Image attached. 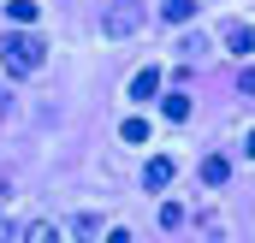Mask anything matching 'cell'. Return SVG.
<instances>
[{
	"label": "cell",
	"instance_id": "7",
	"mask_svg": "<svg viewBox=\"0 0 255 243\" xmlns=\"http://www.w3.org/2000/svg\"><path fill=\"white\" fill-rule=\"evenodd\" d=\"M154 89H160V71H154V65H142V71L130 77V95H136V101H148Z\"/></svg>",
	"mask_w": 255,
	"mask_h": 243
},
{
	"label": "cell",
	"instance_id": "6",
	"mask_svg": "<svg viewBox=\"0 0 255 243\" xmlns=\"http://www.w3.org/2000/svg\"><path fill=\"white\" fill-rule=\"evenodd\" d=\"M226 178H232V160H220V154H208V160H202V184H208V190H220Z\"/></svg>",
	"mask_w": 255,
	"mask_h": 243
},
{
	"label": "cell",
	"instance_id": "2",
	"mask_svg": "<svg viewBox=\"0 0 255 243\" xmlns=\"http://www.w3.org/2000/svg\"><path fill=\"white\" fill-rule=\"evenodd\" d=\"M142 24H148V12H142V6H107V12H101V36H113V42H125V36H136V30H142Z\"/></svg>",
	"mask_w": 255,
	"mask_h": 243
},
{
	"label": "cell",
	"instance_id": "3",
	"mask_svg": "<svg viewBox=\"0 0 255 243\" xmlns=\"http://www.w3.org/2000/svg\"><path fill=\"white\" fill-rule=\"evenodd\" d=\"M101 232H107L101 214H77V220H71V238H77V243H101Z\"/></svg>",
	"mask_w": 255,
	"mask_h": 243
},
{
	"label": "cell",
	"instance_id": "17",
	"mask_svg": "<svg viewBox=\"0 0 255 243\" xmlns=\"http://www.w3.org/2000/svg\"><path fill=\"white\" fill-rule=\"evenodd\" d=\"M0 243H12V226H6V220H0Z\"/></svg>",
	"mask_w": 255,
	"mask_h": 243
},
{
	"label": "cell",
	"instance_id": "11",
	"mask_svg": "<svg viewBox=\"0 0 255 243\" xmlns=\"http://www.w3.org/2000/svg\"><path fill=\"white\" fill-rule=\"evenodd\" d=\"M6 18H12V24H24V30H30V24H36V0H12V6H6Z\"/></svg>",
	"mask_w": 255,
	"mask_h": 243
},
{
	"label": "cell",
	"instance_id": "12",
	"mask_svg": "<svg viewBox=\"0 0 255 243\" xmlns=\"http://www.w3.org/2000/svg\"><path fill=\"white\" fill-rule=\"evenodd\" d=\"M119 136H125V142H148V119H125Z\"/></svg>",
	"mask_w": 255,
	"mask_h": 243
},
{
	"label": "cell",
	"instance_id": "10",
	"mask_svg": "<svg viewBox=\"0 0 255 243\" xmlns=\"http://www.w3.org/2000/svg\"><path fill=\"white\" fill-rule=\"evenodd\" d=\"M24 243H60V226L36 220V226H24Z\"/></svg>",
	"mask_w": 255,
	"mask_h": 243
},
{
	"label": "cell",
	"instance_id": "14",
	"mask_svg": "<svg viewBox=\"0 0 255 243\" xmlns=\"http://www.w3.org/2000/svg\"><path fill=\"white\" fill-rule=\"evenodd\" d=\"M101 243H130V232H125V226H113V232H101Z\"/></svg>",
	"mask_w": 255,
	"mask_h": 243
},
{
	"label": "cell",
	"instance_id": "1",
	"mask_svg": "<svg viewBox=\"0 0 255 243\" xmlns=\"http://www.w3.org/2000/svg\"><path fill=\"white\" fill-rule=\"evenodd\" d=\"M42 54H48V48H42V36H30L24 24L0 36V71H6V77H30V71L42 65Z\"/></svg>",
	"mask_w": 255,
	"mask_h": 243
},
{
	"label": "cell",
	"instance_id": "13",
	"mask_svg": "<svg viewBox=\"0 0 255 243\" xmlns=\"http://www.w3.org/2000/svg\"><path fill=\"white\" fill-rule=\"evenodd\" d=\"M12 190H18V184H12V172H0V208L12 202Z\"/></svg>",
	"mask_w": 255,
	"mask_h": 243
},
{
	"label": "cell",
	"instance_id": "16",
	"mask_svg": "<svg viewBox=\"0 0 255 243\" xmlns=\"http://www.w3.org/2000/svg\"><path fill=\"white\" fill-rule=\"evenodd\" d=\"M244 154H250V160H255V130H250V136H244Z\"/></svg>",
	"mask_w": 255,
	"mask_h": 243
},
{
	"label": "cell",
	"instance_id": "9",
	"mask_svg": "<svg viewBox=\"0 0 255 243\" xmlns=\"http://www.w3.org/2000/svg\"><path fill=\"white\" fill-rule=\"evenodd\" d=\"M160 113H166L172 124H184V119H190V95H166V101H160Z\"/></svg>",
	"mask_w": 255,
	"mask_h": 243
},
{
	"label": "cell",
	"instance_id": "4",
	"mask_svg": "<svg viewBox=\"0 0 255 243\" xmlns=\"http://www.w3.org/2000/svg\"><path fill=\"white\" fill-rule=\"evenodd\" d=\"M220 42H226L232 54H255V30H250V24H226V36H220Z\"/></svg>",
	"mask_w": 255,
	"mask_h": 243
},
{
	"label": "cell",
	"instance_id": "5",
	"mask_svg": "<svg viewBox=\"0 0 255 243\" xmlns=\"http://www.w3.org/2000/svg\"><path fill=\"white\" fill-rule=\"evenodd\" d=\"M172 172H178V166L160 154V160H148V166H142V184H148V190H166V184H172Z\"/></svg>",
	"mask_w": 255,
	"mask_h": 243
},
{
	"label": "cell",
	"instance_id": "8",
	"mask_svg": "<svg viewBox=\"0 0 255 243\" xmlns=\"http://www.w3.org/2000/svg\"><path fill=\"white\" fill-rule=\"evenodd\" d=\"M160 18H166V24H190V18H196V0H160Z\"/></svg>",
	"mask_w": 255,
	"mask_h": 243
},
{
	"label": "cell",
	"instance_id": "15",
	"mask_svg": "<svg viewBox=\"0 0 255 243\" xmlns=\"http://www.w3.org/2000/svg\"><path fill=\"white\" fill-rule=\"evenodd\" d=\"M238 89H244V95H255V65L244 71V77H238Z\"/></svg>",
	"mask_w": 255,
	"mask_h": 243
}]
</instances>
